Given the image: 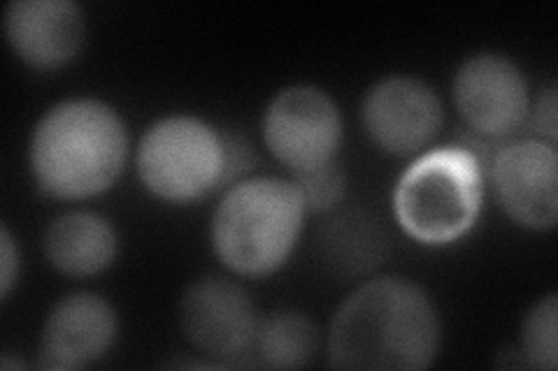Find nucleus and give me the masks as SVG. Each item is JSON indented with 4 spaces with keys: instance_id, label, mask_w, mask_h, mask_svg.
I'll return each mask as SVG.
<instances>
[{
    "instance_id": "obj_1",
    "label": "nucleus",
    "mask_w": 558,
    "mask_h": 371,
    "mask_svg": "<svg viewBox=\"0 0 558 371\" xmlns=\"http://www.w3.org/2000/svg\"><path fill=\"white\" fill-rule=\"evenodd\" d=\"M440 350V309L426 288L403 276L363 281L338 307L326 337L336 369L424 371Z\"/></svg>"
},
{
    "instance_id": "obj_2",
    "label": "nucleus",
    "mask_w": 558,
    "mask_h": 371,
    "mask_svg": "<svg viewBox=\"0 0 558 371\" xmlns=\"http://www.w3.org/2000/svg\"><path fill=\"white\" fill-rule=\"evenodd\" d=\"M131 156L126 121L110 102L89 96L51 104L28 139V172L43 196L82 202L102 196Z\"/></svg>"
},
{
    "instance_id": "obj_3",
    "label": "nucleus",
    "mask_w": 558,
    "mask_h": 371,
    "mask_svg": "<svg viewBox=\"0 0 558 371\" xmlns=\"http://www.w3.org/2000/svg\"><path fill=\"white\" fill-rule=\"evenodd\" d=\"M307 214L291 180L247 176L223 190L209 221V244L231 274L264 279L293 256Z\"/></svg>"
},
{
    "instance_id": "obj_4",
    "label": "nucleus",
    "mask_w": 558,
    "mask_h": 371,
    "mask_svg": "<svg viewBox=\"0 0 558 371\" xmlns=\"http://www.w3.org/2000/svg\"><path fill=\"white\" fill-rule=\"evenodd\" d=\"M486 168L465 145L430 147L412 158L393 188V217L403 233L428 249L470 235L480 221Z\"/></svg>"
},
{
    "instance_id": "obj_5",
    "label": "nucleus",
    "mask_w": 558,
    "mask_h": 371,
    "mask_svg": "<svg viewBox=\"0 0 558 371\" xmlns=\"http://www.w3.org/2000/svg\"><path fill=\"white\" fill-rule=\"evenodd\" d=\"M137 182L166 205H191L229 188V131L196 114H166L140 135Z\"/></svg>"
},
{
    "instance_id": "obj_6",
    "label": "nucleus",
    "mask_w": 558,
    "mask_h": 371,
    "mask_svg": "<svg viewBox=\"0 0 558 371\" xmlns=\"http://www.w3.org/2000/svg\"><path fill=\"white\" fill-rule=\"evenodd\" d=\"M260 133L275 161L299 174L338 161L344 119L340 104L322 86L291 84L266 104Z\"/></svg>"
},
{
    "instance_id": "obj_7",
    "label": "nucleus",
    "mask_w": 558,
    "mask_h": 371,
    "mask_svg": "<svg viewBox=\"0 0 558 371\" xmlns=\"http://www.w3.org/2000/svg\"><path fill=\"white\" fill-rule=\"evenodd\" d=\"M531 86L523 70L500 51H477L461 61L451 100L470 137L498 147L526 128Z\"/></svg>"
},
{
    "instance_id": "obj_8",
    "label": "nucleus",
    "mask_w": 558,
    "mask_h": 371,
    "mask_svg": "<svg viewBox=\"0 0 558 371\" xmlns=\"http://www.w3.org/2000/svg\"><path fill=\"white\" fill-rule=\"evenodd\" d=\"M486 186L514 225L549 233L558 223L556 145L519 135L496 147L486 161Z\"/></svg>"
},
{
    "instance_id": "obj_9",
    "label": "nucleus",
    "mask_w": 558,
    "mask_h": 371,
    "mask_svg": "<svg viewBox=\"0 0 558 371\" xmlns=\"http://www.w3.org/2000/svg\"><path fill=\"white\" fill-rule=\"evenodd\" d=\"M445 123L442 98L414 75L377 79L361 100V126L387 156L414 158L430 149Z\"/></svg>"
},
{
    "instance_id": "obj_10",
    "label": "nucleus",
    "mask_w": 558,
    "mask_h": 371,
    "mask_svg": "<svg viewBox=\"0 0 558 371\" xmlns=\"http://www.w3.org/2000/svg\"><path fill=\"white\" fill-rule=\"evenodd\" d=\"M258 318L250 293L229 276L191 281L178 307L184 339L219 364H235L250 356Z\"/></svg>"
},
{
    "instance_id": "obj_11",
    "label": "nucleus",
    "mask_w": 558,
    "mask_h": 371,
    "mask_svg": "<svg viewBox=\"0 0 558 371\" xmlns=\"http://www.w3.org/2000/svg\"><path fill=\"white\" fill-rule=\"evenodd\" d=\"M119 337V313L110 299L80 290L49 309L38 344V367L80 371L96 364Z\"/></svg>"
},
{
    "instance_id": "obj_12",
    "label": "nucleus",
    "mask_w": 558,
    "mask_h": 371,
    "mask_svg": "<svg viewBox=\"0 0 558 371\" xmlns=\"http://www.w3.org/2000/svg\"><path fill=\"white\" fill-rule=\"evenodd\" d=\"M12 54L35 73L77 61L86 42V14L75 0H12L3 10Z\"/></svg>"
},
{
    "instance_id": "obj_13",
    "label": "nucleus",
    "mask_w": 558,
    "mask_h": 371,
    "mask_svg": "<svg viewBox=\"0 0 558 371\" xmlns=\"http://www.w3.org/2000/svg\"><path fill=\"white\" fill-rule=\"evenodd\" d=\"M43 253L63 276H98L108 272L119 256V233L114 223L98 211H65L47 225Z\"/></svg>"
},
{
    "instance_id": "obj_14",
    "label": "nucleus",
    "mask_w": 558,
    "mask_h": 371,
    "mask_svg": "<svg viewBox=\"0 0 558 371\" xmlns=\"http://www.w3.org/2000/svg\"><path fill=\"white\" fill-rule=\"evenodd\" d=\"M322 332L299 309H277L258 318L250 356L268 369H303L317 358Z\"/></svg>"
},
{
    "instance_id": "obj_15",
    "label": "nucleus",
    "mask_w": 558,
    "mask_h": 371,
    "mask_svg": "<svg viewBox=\"0 0 558 371\" xmlns=\"http://www.w3.org/2000/svg\"><path fill=\"white\" fill-rule=\"evenodd\" d=\"M322 251L333 272L361 276L381 262L384 235L373 219L347 211L328 221L322 235Z\"/></svg>"
},
{
    "instance_id": "obj_16",
    "label": "nucleus",
    "mask_w": 558,
    "mask_h": 371,
    "mask_svg": "<svg viewBox=\"0 0 558 371\" xmlns=\"http://www.w3.org/2000/svg\"><path fill=\"white\" fill-rule=\"evenodd\" d=\"M558 295L547 293L535 299L521 321L517 353L529 369L554 371L558 367Z\"/></svg>"
},
{
    "instance_id": "obj_17",
    "label": "nucleus",
    "mask_w": 558,
    "mask_h": 371,
    "mask_svg": "<svg viewBox=\"0 0 558 371\" xmlns=\"http://www.w3.org/2000/svg\"><path fill=\"white\" fill-rule=\"evenodd\" d=\"M291 182L299 188L310 214H328V211H336L347 190V176L338 161L307 172L291 174Z\"/></svg>"
},
{
    "instance_id": "obj_18",
    "label": "nucleus",
    "mask_w": 558,
    "mask_h": 371,
    "mask_svg": "<svg viewBox=\"0 0 558 371\" xmlns=\"http://www.w3.org/2000/svg\"><path fill=\"white\" fill-rule=\"evenodd\" d=\"M526 128L531 137L545 139V143H558V102H556V84H547L531 98Z\"/></svg>"
},
{
    "instance_id": "obj_19",
    "label": "nucleus",
    "mask_w": 558,
    "mask_h": 371,
    "mask_svg": "<svg viewBox=\"0 0 558 371\" xmlns=\"http://www.w3.org/2000/svg\"><path fill=\"white\" fill-rule=\"evenodd\" d=\"M22 276V251L8 223L0 225V299L8 302Z\"/></svg>"
}]
</instances>
